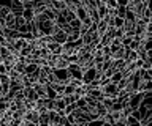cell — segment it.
I'll use <instances>...</instances> for the list:
<instances>
[{"mask_svg":"<svg viewBox=\"0 0 152 126\" xmlns=\"http://www.w3.org/2000/svg\"><path fill=\"white\" fill-rule=\"evenodd\" d=\"M100 90H102L103 98H117V95H119L117 85H116V84H113L111 81H108L106 84H103V85L100 87Z\"/></svg>","mask_w":152,"mask_h":126,"instance_id":"cell-1","label":"cell"},{"mask_svg":"<svg viewBox=\"0 0 152 126\" xmlns=\"http://www.w3.org/2000/svg\"><path fill=\"white\" fill-rule=\"evenodd\" d=\"M97 74H98L97 69H95L94 66H90V68H87V69H84V71H83V77H81V81H83L84 84H90V82L97 81Z\"/></svg>","mask_w":152,"mask_h":126,"instance_id":"cell-2","label":"cell"},{"mask_svg":"<svg viewBox=\"0 0 152 126\" xmlns=\"http://www.w3.org/2000/svg\"><path fill=\"white\" fill-rule=\"evenodd\" d=\"M142 98H144V93H140V91L132 93L130 98H128V106L132 107V110H135V109H138V107H140Z\"/></svg>","mask_w":152,"mask_h":126,"instance_id":"cell-3","label":"cell"},{"mask_svg":"<svg viewBox=\"0 0 152 126\" xmlns=\"http://www.w3.org/2000/svg\"><path fill=\"white\" fill-rule=\"evenodd\" d=\"M52 74L56 77V82H60V84H66L70 79V74L66 69H52Z\"/></svg>","mask_w":152,"mask_h":126,"instance_id":"cell-4","label":"cell"},{"mask_svg":"<svg viewBox=\"0 0 152 126\" xmlns=\"http://www.w3.org/2000/svg\"><path fill=\"white\" fill-rule=\"evenodd\" d=\"M10 10L14 16H21L24 11V3L22 0H10Z\"/></svg>","mask_w":152,"mask_h":126,"instance_id":"cell-5","label":"cell"},{"mask_svg":"<svg viewBox=\"0 0 152 126\" xmlns=\"http://www.w3.org/2000/svg\"><path fill=\"white\" fill-rule=\"evenodd\" d=\"M66 71H68L70 77H76V79L83 77V68H81L78 63H70L68 66H66Z\"/></svg>","mask_w":152,"mask_h":126,"instance_id":"cell-6","label":"cell"},{"mask_svg":"<svg viewBox=\"0 0 152 126\" xmlns=\"http://www.w3.org/2000/svg\"><path fill=\"white\" fill-rule=\"evenodd\" d=\"M0 35H2L7 41H13V40L19 38V32L14 30V29H8V27H3V30L0 32Z\"/></svg>","mask_w":152,"mask_h":126,"instance_id":"cell-7","label":"cell"},{"mask_svg":"<svg viewBox=\"0 0 152 126\" xmlns=\"http://www.w3.org/2000/svg\"><path fill=\"white\" fill-rule=\"evenodd\" d=\"M128 50H130L128 48H124V46H121L119 49L111 50V58H113V60H125Z\"/></svg>","mask_w":152,"mask_h":126,"instance_id":"cell-8","label":"cell"},{"mask_svg":"<svg viewBox=\"0 0 152 126\" xmlns=\"http://www.w3.org/2000/svg\"><path fill=\"white\" fill-rule=\"evenodd\" d=\"M38 117H40V114H38L37 110H26V114H24L22 120H24V121H30V123H37V125H38Z\"/></svg>","mask_w":152,"mask_h":126,"instance_id":"cell-9","label":"cell"},{"mask_svg":"<svg viewBox=\"0 0 152 126\" xmlns=\"http://www.w3.org/2000/svg\"><path fill=\"white\" fill-rule=\"evenodd\" d=\"M52 41H54V43H59V44L66 43V33L62 29H59L54 35H52Z\"/></svg>","mask_w":152,"mask_h":126,"instance_id":"cell-10","label":"cell"},{"mask_svg":"<svg viewBox=\"0 0 152 126\" xmlns=\"http://www.w3.org/2000/svg\"><path fill=\"white\" fill-rule=\"evenodd\" d=\"M65 101H64V96H57L56 99H54V107H52V110H56V112H59V114H62L65 109Z\"/></svg>","mask_w":152,"mask_h":126,"instance_id":"cell-11","label":"cell"},{"mask_svg":"<svg viewBox=\"0 0 152 126\" xmlns=\"http://www.w3.org/2000/svg\"><path fill=\"white\" fill-rule=\"evenodd\" d=\"M48 48V50L51 52V55H62V44H59V43H49L46 46Z\"/></svg>","mask_w":152,"mask_h":126,"instance_id":"cell-12","label":"cell"},{"mask_svg":"<svg viewBox=\"0 0 152 126\" xmlns=\"http://www.w3.org/2000/svg\"><path fill=\"white\" fill-rule=\"evenodd\" d=\"M60 14H62V17H64V21L66 22V24H68L70 21H73L75 17H76V16H75V11L70 10V8H66V6L60 11Z\"/></svg>","mask_w":152,"mask_h":126,"instance_id":"cell-13","label":"cell"},{"mask_svg":"<svg viewBox=\"0 0 152 126\" xmlns=\"http://www.w3.org/2000/svg\"><path fill=\"white\" fill-rule=\"evenodd\" d=\"M75 16H76V19H79L81 22H83V21H84L89 14H87V10H86L84 6H81V5H79V6L75 10Z\"/></svg>","mask_w":152,"mask_h":126,"instance_id":"cell-14","label":"cell"},{"mask_svg":"<svg viewBox=\"0 0 152 126\" xmlns=\"http://www.w3.org/2000/svg\"><path fill=\"white\" fill-rule=\"evenodd\" d=\"M21 16L24 17V19H26V22H32L33 17H35V13H33L32 8H24V11H22Z\"/></svg>","mask_w":152,"mask_h":126,"instance_id":"cell-15","label":"cell"},{"mask_svg":"<svg viewBox=\"0 0 152 126\" xmlns=\"http://www.w3.org/2000/svg\"><path fill=\"white\" fill-rule=\"evenodd\" d=\"M52 90L56 91L57 96H64V88H65V84H60V82H56V84H51Z\"/></svg>","mask_w":152,"mask_h":126,"instance_id":"cell-16","label":"cell"},{"mask_svg":"<svg viewBox=\"0 0 152 126\" xmlns=\"http://www.w3.org/2000/svg\"><path fill=\"white\" fill-rule=\"evenodd\" d=\"M14 19H16V16L13 14V13H10V14L5 17V27H8V29H14Z\"/></svg>","mask_w":152,"mask_h":126,"instance_id":"cell-17","label":"cell"},{"mask_svg":"<svg viewBox=\"0 0 152 126\" xmlns=\"http://www.w3.org/2000/svg\"><path fill=\"white\" fill-rule=\"evenodd\" d=\"M125 126H141V123H140V120L135 118V117L128 115L125 118Z\"/></svg>","mask_w":152,"mask_h":126,"instance_id":"cell-18","label":"cell"},{"mask_svg":"<svg viewBox=\"0 0 152 126\" xmlns=\"http://www.w3.org/2000/svg\"><path fill=\"white\" fill-rule=\"evenodd\" d=\"M27 22H26V19H24L22 16H16V19H14V30H19L22 25H26Z\"/></svg>","mask_w":152,"mask_h":126,"instance_id":"cell-19","label":"cell"},{"mask_svg":"<svg viewBox=\"0 0 152 126\" xmlns=\"http://www.w3.org/2000/svg\"><path fill=\"white\" fill-rule=\"evenodd\" d=\"M66 84H68V85H71V87H75V88H78V87H81V85H83V81H81V79H76V77H70L68 79V82H66Z\"/></svg>","mask_w":152,"mask_h":126,"instance_id":"cell-20","label":"cell"},{"mask_svg":"<svg viewBox=\"0 0 152 126\" xmlns=\"http://www.w3.org/2000/svg\"><path fill=\"white\" fill-rule=\"evenodd\" d=\"M78 95L76 93H73V95H66V96H64V101H65V104H73V102H76L78 101Z\"/></svg>","mask_w":152,"mask_h":126,"instance_id":"cell-21","label":"cell"},{"mask_svg":"<svg viewBox=\"0 0 152 126\" xmlns=\"http://www.w3.org/2000/svg\"><path fill=\"white\" fill-rule=\"evenodd\" d=\"M138 58H140V57H138L136 50H128V54H127V57H125L127 62H136Z\"/></svg>","mask_w":152,"mask_h":126,"instance_id":"cell-22","label":"cell"},{"mask_svg":"<svg viewBox=\"0 0 152 126\" xmlns=\"http://www.w3.org/2000/svg\"><path fill=\"white\" fill-rule=\"evenodd\" d=\"M81 24H83V22H81L79 19H76V17H75L73 21H70V22H68V27H70L71 30H79Z\"/></svg>","mask_w":152,"mask_h":126,"instance_id":"cell-23","label":"cell"},{"mask_svg":"<svg viewBox=\"0 0 152 126\" xmlns=\"http://www.w3.org/2000/svg\"><path fill=\"white\" fill-rule=\"evenodd\" d=\"M122 77H124V73H122V71H116V73H114L111 77H109V81H111L113 84H117V82L121 81Z\"/></svg>","mask_w":152,"mask_h":126,"instance_id":"cell-24","label":"cell"},{"mask_svg":"<svg viewBox=\"0 0 152 126\" xmlns=\"http://www.w3.org/2000/svg\"><path fill=\"white\" fill-rule=\"evenodd\" d=\"M38 69V66L35 63H27L26 65V69H24V74H32L33 71H37Z\"/></svg>","mask_w":152,"mask_h":126,"instance_id":"cell-25","label":"cell"},{"mask_svg":"<svg viewBox=\"0 0 152 126\" xmlns=\"http://www.w3.org/2000/svg\"><path fill=\"white\" fill-rule=\"evenodd\" d=\"M10 13H11V10H10V6H0V17L2 19H5Z\"/></svg>","mask_w":152,"mask_h":126,"instance_id":"cell-26","label":"cell"},{"mask_svg":"<svg viewBox=\"0 0 152 126\" xmlns=\"http://www.w3.org/2000/svg\"><path fill=\"white\" fill-rule=\"evenodd\" d=\"M75 91H76V88H75V87H71V85H68V84H65V88H64V96H66V95H73Z\"/></svg>","mask_w":152,"mask_h":126,"instance_id":"cell-27","label":"cell"},{"mask_svg":"<svg viewBox=\"0 0 152 126\" xmlns=\"http://www.w3.org/2000/svg\"><path fill=\"white\" fill-rule=\"evenodd\" d=\"M87 126H103V118H94V120H90Z\"/></svg>","mask_w":152,"mask_h":126,"instance_id":"cell-28","label":"cell"},{"mask_svg":"<svg viewBox=\"0 0 152 126\" xmlns=\"http://www.w3.org/2000/svg\"><path fill=\"white\" fill-rule=\"evenodd\" d=\"M141 69H152V60H142Z\"/></svg>","mask_w":152,"mask_h":126,"instance_id":"cell-29","label":"cell"},{"mask_svg":"<svg viewBox=\"0 0 152 126\" xmlns=\"http://www.w3.org/2000/svg\"><path fill=\"white\" fill-rule=\"evenodd\" d=\"M138 48H140V41H136V40H132V43L128 44V49H130V50H136Z\"/></svg>","mask_w":152,"mask_h":126,"instance_id":"cell-30","label":"cell"},{"mask_svg":"<svg viewBox=\"0 0 152 126\" xmlns=\"http://www.w3.org/2000/svg\"><path fill=\"white\" fill-rule=\"evenodd\" d=\"M38 126H49V123H38Z\"/></svg>","mask_w":152,"mask_h":126,"instance_id":"cell-31","label":"cell"}]
</instances>
